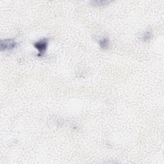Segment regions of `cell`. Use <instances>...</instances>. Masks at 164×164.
Masks as SVG:
<instances>
[{
    "label": "cell",
    "mask_w": 164,
    "mask_h": 164,
    "mask_svg": "<svg viewBox=\"0 0 164 164\" xmlns=\"http://www.w3.org/2000/svg\"><path fill=\"white\" fill-rule=\"evenodd\" d=\"M35 48L38 51V57L44 56L46 53V50L48 46V39H42L41 40L35 42L33 44Z\"/></svg>",
    "instance_id": "1"
},
{
    "label": "cell",
    "mask_w": 164,
    "mask_h": 164,
    "mask_svg": "<svg viewBox=\"0 0 164 164\" xmlns=\"http://www.w3.org/2000/svg\"><path fill=\"white\" fill-rule=\"evenodd\" d=\"M17 45V42L14 39H5L1 41L0 47L1 51H9L15 48Z\"/></svg>",
    "instance_id": "2"
},
{
    "label": "cell",
    "mask_w": 164,
    "mask_h": 164,
    "mask_svg": "<svg viewBox=\"0 0 164 164\" xmlns=\"http://www.w3.org/2000/svg\"><path fill=\"white\" fill-rule=\"evenodd\" d=\"M99 44L103 49H107L110 46V41L107 38H103L99 41Z\"/></svg>",
    "instance_id": "3"
},
{
    "label": "cell",
    "mask_w": 164,
    "mask_h": 164,
    "mask_svg": "<svg viewBox=\"0 0 164 164\" xmlns=\"http://www.w3.org/2000/svg\"><path fill=\"white\" fill-rule=\"evenodd\" d=\"M153 37V33L151 31H145V32L141 36V39L142 41L144 42H147L151 40V39Z\"/></svg>",
    "instance_id": "4"
},
{
    "label": "cell",
    "mask_w": 164,
    "mask_h": 164,
    "mask_svg": "<svg viewBox=\"0 0 164 164\" xmlns=\"http://www.w3.org/2000/svg\"><path fill=\"white\" fill-rule=\"evenodd\" d=\"M108 1H92V4L94 5H96V6H103V5H105L108 3Z\"/></svg>",
    "instance_id": "5"
}]
</instances>
